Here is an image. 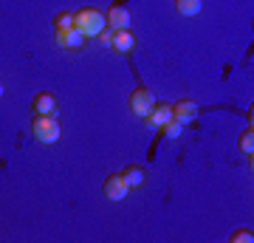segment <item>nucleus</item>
<instances>
[{"mask_svg":"<svg viewBox=\"0 0 254 243\" xmlns=\"http://www.w3.org/2000/svg\"><path fill=\"white\" fill-rule=\"evenodd\" d=\"M108 26L105 23V11L99 9H79V11H73V28L76 31H82L85 34V40H96L99 37V31Z\"/></svg>","mask_w":254,"mask_h":243,"instance_id":"1","label":"nucleus"},{"mask_svg":"<svg viewBox=\"0 0 254 243\" xmlns=\"http://www.w3.org/2000/svg\"><path fill=\"white\" fill-rule=\"evenodd\" d=\"M31 133H34L37 142L54 144V142H60V122H57V116H34Z\"/></svg>","mask_w":254,"mask_h":243,"instance_id":"2","label":"nucleus"},{"mask_svg":"<svg viewBox=\"0 0 254 243\" xmlns=\"http://www.w3.org/2000/svg\"><path fill=\"white\" fill-rule=\"evenodd\" d=\"M155 105V93L147 85H136V90L130 93V113L138 119H144Z\"/></svg>","mask_w":254,"mask_h":243,"instance_id":"3","label":"nucleus"},{"mask_svg":"<svg viewBox=\"0 0 254 243\" xmlns=\"http://www.w3.org/2000/svg\"><path fill=\"white\" fill-rule=\"evenodd\" d=\"M102 192H105V198L108 201H125L127 192H130V187H127V181L122 178V172H113V175H108L105 178V184H102Z\"/></svg>","mask_w":254,"mask_h":243,"instance_id":"4","label":"nucleus"},{"mask_svg":"<svg viewBox=\"0 0 254 243\" xmlns=\"http://www.w3.org/2000/svg\"><path fill=\"white\" fill-rule=\"evenodd\" d=\"M105 23H108V28H113V31L130 28V23H133V17H130V9H127L125 3H113V6L105 11Z\"/></svg>","mask_w":254,"mask_h":243,"instance_id":"5","label":"nucleus"},{"mask_svg":"<svg viewBox=\"0 0 254 243\" xmlns=\"http://www.w3.org/2000/svg\"><path fill=\"white\" fill-rule=\"evenodd\" d=\"M31 113L34 116H57V96L48 90H40L31 99Z\"/></svg>","mask_w":254,"mask_h":243,"instance_id":"6","label":"nucleus"},{"mask_svg":"<svg viewBox=\"0 0 254 243\" xmlns=\"http://www.w3.org/2000/svg\"><path fill=\"white\" fill-rule=\"evenodd\" d=\"M85 34L76 31V28H63V31H57V45L65 48V51H82L85 48Z\"/></svg>","mask_w":254,"mask_h":243,"instance_id":"7","label":"nucleus"},{"mask_svg":"<svg viewBox=\"0 0 254 243\" xmlns=\"http://www.w3.org/2000/svg\"><path fill=\"white\" fill-rule=\"evenodd\" d=\"M173 119V105L170 102H155L153 110L144 116V125L150 127V130H158V127L164 125V122H170Z\"/></svg>","mask_w":254,"mask_h":243,"instance_id":"8","label":"nucleus"},{"mask_svg":"<svg viewBox=\"0 0 254 243\" xmlns=\"http://www.w3.org/2000/svg\"><path fill=\"white\" fill-rule=\"evenodd\" d=\"M198 113H200V108H198V102H195V99H178L173 105V119H178L181 125L192 122Z\"/></svg>","mask_w":254,"mask_h":243,"instance_id":"9","label":"nucleus"},{"mask_svg":"<svg viewBox=\"0 0 254 243\" xmlns=\"http://www.w3.org/2000/svg\"><path fill=\"white\" fill-rule=\"evenodd\" d=\"M122 178L127 181L130 189H141L147 184V170L141 167V164H127L125 170H122Z\"/></svg>","mask_w":254,"mask_h":243,"instance_id":"10","label":"nucleus"},{"mask_svg":"<svg viewBox=\"0 0 254 243\" xmlns=\"http://www.w3.org/2000/svg\"><path fill=\"white\" fill-rule=\"evenodd\" d=\"M113 48L122 51V54H130L136 48V37L130 28H122V31H113Z\"/></svg>","mask_w":254,"mask_h":243,"instance_id":"11","label":"nucleus"},{"mask_svg":"<svg viewBox=\"0 0 254 243\" xmlns=\"http://www.w3.org/2000/svg\"><path fill=\"white\" fill-rule=\"evenodd\" d=\"M175 9H178V14H184V17H195V14H200V9H203V0H175Z\"/></svg>","mask_w":254,"mask_h":243,"instance_id":"12","label":"nucleus"},{"mask_svg":"<svg viewBox=\"0 0 254 243\" xmlns=\"http://www.w3.org/2000/svg\"><path fill=\"white\" fill-rule=\"evenodd\" d=\"M237 147H240V153L249 156V159L254 156V130H252V127H246L243 133H240V139H237Z\"/></svg>","mask_w":254,"mask_h":243,"instance_id":"13","label":"nucleus"},{"mask_svg":"<svg viewBox=\"0 0 254 243\" xmlns=\"http://www.w3.org/2000/svg\"><path fill=\"white\" fill-rule=\"evenodd\" d=\"M158 133L167 136V139H181V136H184V125L178 122V119H170V122H164V125L158 127Z\"/></svg>","mask_w":254,"mask_h":243,"instance_id":"14","label":"nucleus"},{"mask_svg":"<svg viewBox=\"0 0 254 243\" xmlns=\"http://www.w3.org/2000/svg\"><path fill=\"white\" fill-rule=\"evenodd\" d=\"M54 28L63 31V28H73V11H60L54 14Z\"/></svg>","mask_w":254,"mask_h":243,"instance_id":"15","label":"nucleus"},{"mask_svg":"<svg viewBox=\"0 0 254 243\" xmlns=\"http://www.w3.org/2000/svg\"><path fill=\"white\" fill-rule=\"evenodd\" d=\"M252 241H254L252 226H243V229H237V232H232V238H229V243H252Z\"/></svg>","mask_w":254,"mask_h":243,"instance_id":"16","label":"nucleus"},{"mask_svg":"<svg viewBox=\"0 0 254 243\" xmlns=\"http://www.w3.org/2000/svg\"><path fill=\"white\" fill-rule=\"evenodd\" d=\"M96 40H99V43L105 45V48H113V28L105 26V28L99 31V37H96Z\"/></svg>","mask_w":254,"mask_h":243,"instance_id":"17","label":"nucleus"},{"mask_svg":"<svg viewBox=\"0 0 254 243\" xmlns=\"http://www.w3.org/2000/svg\"><path fill=\"white\" fill-rule=\"evenodd\" d=\"M3 93H6V88H3V82H0V96H3Z\"/></svg>","mask_w":254,"mask_h":243,"instance_id":"18","label":"nucleus"}]
</instances>
